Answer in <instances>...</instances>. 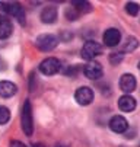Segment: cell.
<instances>
[{
    "mask_svg": "<svg viewBox=\"0 0 140 147\" xmlns=\"http://www.w3.org/2000/svg\"><path fill=\"white\" fill-rule=\"evenodd\" d=\"M57 147H67V146H57Z\"/></svg>",
    "mask_w": 140,
    "mask_h": 147,
    "instance_id": "obj_23",
    "label": "cell"
},
{
    "mask_svg": "<svg viewBox=\"0 0 140 147\" xmlns=\"http://www.w3.org/2000/svg\"><path fill=\"white\" fill-rule=\"evenodd\" d=\"M58 45V38L53 34H43L37 38V47L41 51H53Z\"/></svg>",
    "mask_w": 140,
    "mask_h": 147,
    "instance_id": "obj_3",
    "label": "cell"
},
{
    "mask_svg": "<svg viewBox=\"0 0 140 147\" xmlns=\"http://www.w3.org/2000/svg\"><path fill=\"white\" fill-rule=\"evenodd\" d=\"M73 7H76L79 10H89L91 5L86 3V2H73Z\"/></svg>",
    "mask_w": 140,
    "mask_h": 147,
    "instance_id": "obj_18",
    "label": "cell"
},
{
    "mask_svg": "<svg viewBox=\"0 0 140 147\" xmlns=\"http://www.w3.org/2000/svg\"><path fill=\"white\" fill-rule=\"evenodd\" d=\"M18 92V86L9 80H2L0 82V96L2 98H12Z\"/></svg>",
    "mask_w": 140,
    "mask_h": 147,
    "instance_id": "obj_12",
    "label": "cell"
},
{
    "mask_svg": "<svg viewBox=\"0 0 140 147\" xmlns=\"http://www.w3.org/2000/svg\"><path fill=\"white\" fill-rule=\"evenodd\" d=\"M110 61L112 64H118V63L123 61V53H115L112 55H110Z\"/></svg>",
    "mask_w": 140,
    "mask_h": 147,
    "instance_id": "obj_19",
    "label": "cell"
},
{
    "mask_svg": "<svg viewBox=\"0 0 140 147\" xmlns=\"http://www.w3.org/2000/svg\"><path fill=\"white\" fill-rule=\"evenodd\" d=\"M0 10L13 16L22 25H25V12L19 3H0Z\"/></svg>",
    "mask_w": 140,
    "mask_h": 147,
    "instance_id": "obj_2",
    "label": "cell"
},
{
    "mask_svg": "<svg viewBox=\"0 0 140 147\" xmlns=\"http://www.w3.org/2000/svg\"><path fill=\"white\" fill-rule=\"evenodd\" d=\"M74 99L79 105H82V107H88L93 102V90L88 86H82L79 88L74 93Z\"/></svg>",
    "mask_w": 140,
    "mask_h": 147,
    "instance_id": "obj_7",
    "label": "cell"
},
{
    "mask_svg": "<svg viewBox=\"0 0 140 147\" xmlns=\"http://www.w3.org/2000/svg\"><path fill=\"white\" fill-rule=\"evenodd\" d=\"M10 119V111L6 107H0V125L6 124Z\"/></svg>",
    "mask_w": 140,
    "mask_h": 147,
    "instance_id": "obj_17",
    "label": "cell"
},
{
    "mask_svg": "<svg viewBox=\"0 0 140 147\" xmlns=\"http://www.w3.org/2000/svg\"><path fill=\"white\" fill-rule=\"evenodd\" d=\"M83 73L88 79L91 80H98V79H101L102 74H104V70H102V64L101 63H98L95 60L92 61H88L86 63V66L83 67Z\"/></svg>",
    "mask_w": 140,
    "mask_h": 147,
    "instance_id": "obj_5",
    "label": "cell"
},
{
    "mask_svg": "<svg viewBox=\"0 0 140 147\" xmlns=\"http://www.w3.org/2000/svg\"><path fill=\"white\" fill-rule=\"evenodd\" d=\"M110 128H111V131H114V133H117V134H123V133H126L127 130H129V122H127V119L124 118V117H121V115H114L111 119H110Z\"/></svg>",
    "mask_w": 140,
    "mask_h": 147,
    "instance_id": "obj_9",
    "label": "cell"
},
{
    "mask_svg": "<svg viewBox=\"0 0 140 147\" xmlns=\"http://www.w3.org/2000/svg\"><path fill=\"white\" fill-rule=\"evenodd\" d=\"M136 107H137V102L130 95H123L121 98L118 99V108L121 109L123 112H131V111L136 109Z\"/></svg>",
    "mask_w": 140,
    "mask_h": 147,
    "instance_id": "obj_11",
    "label": "cell"
},
{
    "mask_svg": "<svg viewBox=\"0 0 140 147\" xmlns=\"http://www.w3.org/2000/svg\"><path fill=\"white\" fill-rule=\"evenodd\" d=\"M139 70H140V63H139Z\"/></svg>",
    "mask_w": 140,
    "mask_h": 147,
    "instance_id": "obj_24",
    "label": "cell"
},
{
    "mask_svg": "<svg viewBox=\"0 0 140 147\" xmlns=\"http://www.w3.org/2000/svg\"><path fill=\"white\" fill-rule=\"evenodd\" d=\"M5 67H6V63H5V61H3L2 58H0V71H2V70H3Z\"/></svg>",
    "mask_w": 140,
    "mask_h": 147,
    "instance_id": "obj_21",
    "label": "cell"
},
{
    "mask_svg": "<svg viewBox=\"0 0 140 147\" xmlns=\"http://www.w3.org/2000/svg\"><path fill=\"white\" fill-rule=\"evenodd\" d=\"M10 147H26V146H25V144H22L21 141L15 140V141H12V143H10Z\"/></svg>",
    "mask_w": 140,
    "mask_h": 147,
    "instance_id": "obj_20",
    "label": "cell"
},
{
    "mask_svg": "<svg viewBox=\"0 0 140 147\" xmlns=\"http://www.w3.org/2000/svg\"><path fill=\"white\" fill-rule=\"evenodd\" d=\"M102 39H104V44L107 47H117L120 42H121V32L115 28H108L104 35H102Z\"/></svg>",
    "mask_w": 140,
    "mask_h": 147,
    "instance_id": "obj_8",
    "label": "cell"
},
{
    "mask_svg": "<svg viewBox=\"0 0 140 147\" xmlns=\"http://www.w3.org/2000/svg\"><path fill=\"white\" fill-rule=\"evenodd\" d=\"M136 77L133 76V74H123L121 77H120V83H118V86H120V89H121L123 92H126V93H130V92H133L134 89H136Z\"/></svg>",
    "mask_w": 140,
    "mask_h": 147,
    "instance_id": "obj_10",
    "label": "cell"
},
{
    "mask_svg": "<svg viewBox=\"0 0 140 147\" xmlns=\"http://www.w3.org/2000/svg\"><path fill=\"white\" fill-rule=\"evenodd\" d=\"M139 47V41L136 39V38H127V41L123 44V51L124 53H131V51H134L136 48Z\"/></svg>",
    "mask_w": 140,
    "mask_h": 147,
    "instance_id": "obj_15",
    "label": "cell"
},
{
    "mask_svg": "<svg viewBox=\"0 0 140 147\" xmlns=\"http://www.w3.org/2000/svg\"><path fill=\"white\" fill-rule=\"evenodd\" d=\"M34 147H45V146H43V144H35Z\"/></svg>",
    "mask_w": 140,
    "mask_h": 147,
    "instance_id": "obj_22",
    "label": "cell"
},
{
    "mask_svg": "<svg viewBox=\"0 0 140 147\" xmlns=\"http://www.w3.org/2000/svg\"><path fill=\"white\" fill-rule=\"evenodd\" d=\"M57 19V10L55 7H45L41 12V20L44 24H53Z\"/></svg>",
    "mask_w": 140,
    "mask_h": 147,
    "instance_id": "obj_14",
    "label": "cell"
},
{
    "mask_svg": "<svg viewBox=\"0 0 140 147\" xmlns=\"http://www.w3.org/2000/svg\"><path fill=\"white\" fill-rule=\"evenodd\" d=\"M62 69V63L57 58H45L41 64H39V71L45 76H54Z\"/></svg>",
    "mask_w": 140,
    "mask_h": 147,
    "instance_id": "obj_6",
    "label": "cell"
},
{
    "mask_svg": "<svg viewBox=\"0 0 140 147\" xmlns=\"http://www.w3.org/2000/svg\"><path fill=\"white\" fill-rule=\"evenodd\" d=\"M99 54H102V47L96 41H88V42H85L82 47V51H80L82 58H85L86 61H92Z\"/></svg>",
    "mask_w": 140,
    "mask_h": 147,
    "instance_id": "obj_4",
    "label": "cell"
},
{
    "mask_svg": "<svg viewBox=\"0 0 140 147\" xmlns=\"http://www.w3.org/2000/svg\"><path fill=\"white\" fill-rule=\"evenodd\" d=\"M126 12H127L130 16H137L139 12H140V6H139L137 3H134V2H129V3L126 5Z\"/></svg>",
    "mask_w": 140,
    "mask_h": 147,
    "instance_id": "obj_16",
    "label": "cell"
},
{
    "mask_svg": "<svg viewBox=\"0 0 140 147\" xmlns=\"http://www.w3.org/2000/svg\"><path fill=\"white\" fill-rule=\"evenodd\" d=\"M22 130L26 136H32L34 133V119H32V107H31V102L25 100L24 103V108H22Z\"/></svg>",
    "mask_w": 140,
    "mask_h": 147,
    "instance_id": "obj_1",
    "label": "cell"
},
{
    "mask_svg": "<svg viewBox=\"0 0 140 147\" xmlns=\"http://www.w3.org/2000/svg\"><path fill=\"white\" fill-rule=\"evenodd\" d=\"M13 26L10 24V20H7L5 16L0 15V39H6L12 35Z\"/></svg>",
    "mask_w": 140,
    "mask_h": 147,
    "instance_id": "obj_13",
    "label": "cell"
}]
</instances>
